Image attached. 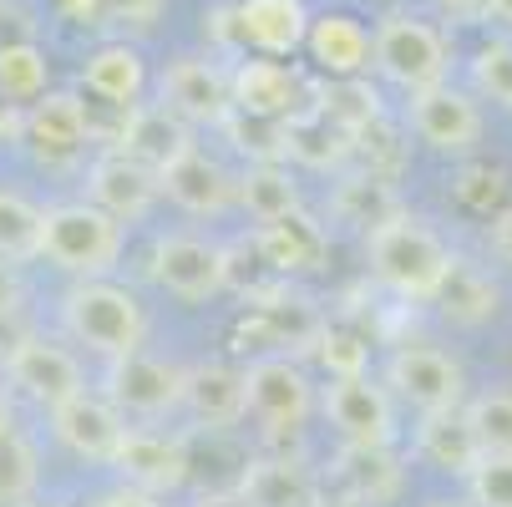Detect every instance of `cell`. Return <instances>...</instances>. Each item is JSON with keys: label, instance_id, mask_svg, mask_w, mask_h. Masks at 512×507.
Listing matches in <instances>:
<instances>
[{"label": "cell", "instance_id": "1", "mask_svg": "<svg viewBox=\"0 0 512 507\" xmlns=\"http://www.w3.org/2000/svg\"><path fill=\"white\" fill-rule=\"evenodd\" d=\"M365 259H371L376 284L391 289L396 300H436L457 269V254L416 213H396V219L376 224L365 234Z\"/></svg>", "mask_w": 512, "mask_h": 507}, {"label": "cell", "instance_id": "2", "mask_svg": "<svg viewBox=\"0 0 512 507\" xmlns=\"http://www.w3.org/2000/svg\"><path fill=\"white\" fill-rule=\"evenodd\" d=\"M61 325L66 335L117 360V355H132L142 350V340H148V315H142V300L132 295V289L112 284V279H77L61 295Z\"/></svg>", "mask_w": 512, "mask_h": 507}, {"label": "cell", "instance_id": "3", "mask_svg": "<svg viewBox=\"0 0 512 507\" xmlns=\"http://www.w3.org/2000/svg\"><path fill=\"white\" fill-rule=\"evenodd\" d=\"M41 259L71 279H107V269L122 259V224L87 198L56 203V208H46Z\"/></svg>", "mask_w": 512, "mask_h": 507}, {"label": "cell", "instance_id": "4", "mask_svg": "<svg viewBox=\"0 0 512 507\" xmlns=\"http://www.w3.org/2000/svg\"><path fill=\"white\" fill-rule=\"evenodd\" d=\"M371 36H376V71L391 87H401L406 97L431 92V87L447 82L452 46L431 21H416V16L396 11V16H381Z\"/></svg>", "mask_w": 512, "mask_h": 507}, {"label": "cell", "instance_id": "5", "mask_svg": "<svg viewBox=\"0 0 512 507\" xmlns=\"http://www.w3.org/2000/svg\"><path fill=\"white\" fill-rule=\"evenodd\" d=\"M386 391L396 401H406L411 411H421V416L462 411L467 406L462 366L447 350H436V345H401V350H391V360H386Z\"/></svg>", "mask_w": 512, "mask_h": 507}, {"label": "cell", "instance_id": "6", "mask_svg": "<svg viewBox=\"0 0 512 507\" xmlns=\"http://www.w3.org/2000/svg\"><path fill=\"white\" fill-rule=\"evenodd\" d=\"M183 391H188V366L148 355V350L117 355L107 366V401L122 416H137V421H158V416L178 411Z\"/></svg>", "mask_w": 512, "mask_h": 507}, {"label": "cell", "instance_id": "7", "mask_svg": "<svg viewBox=\"0 0 512 507\" xmlns=\"http://www.w3.org/2000/svg\"><path fill=\"white\" fill-rule=\"evenodd\" d=\"M158 102L188 127H224L234 117V71L213 56H178L158 77Z\"/></svg>", "mask_w": 512, "mask_h": 507}, {"label": "cell", "instance_id": "8", "mask_svg": "<svg viewBox=\"0 0 512 507\" xmlns=\"http://www.w3.org/2000/svg\"><path fill=\"white\" fill-rule=\"evenodd\" d=\"M320 411L345 447H396V396L371 376H330Z\"/></svg>", "mask_w": 512, "mask_h": 507}, {"label": "cell", "instance_id": "9", "mask_svg": "<svg viewBox=\"0 0 512 507\" xmlns=\"http://www.w3.org/2000/svg\"><path fill=\"white\" fill-rule=\"evenodd\" d=\"M153 279L183 305H203L229 284V249L203 234H163L153 244Z\"/></svg>", "mask_w": 512, "mask_h": 507}, {"label": "cell", "instance_id": "10", "mask_svg": "<svg viewBox=\"0 0 512 507\" xmlns=\"http://www.w3.org/2000/svg\"><path fill=\"white\" fill-rule=\"evenodd\" d=\"M249 386V416L269 431H300L315 416V381L300 360L289 355H259L244 366Z\"/></svg>", "mask_w": 512, "mask_h": 507}, {"label": "cell", "instance_id": "11", "mask_svg": "<svg viewBox=\"0 0 512 507\" xmlns=\"http://www.w3.org/2000/svg\"><path fill=\"white\" fill-rule=\"evenodd\" d=\"M406 122L421 137V148L442 153V158H467L482 142V107L467 92H457L452 82L416 92L411 107H406Z\"/></svg>", "mask_w": 512, "mask_h": 507}, {"label": "cell", "instance_id": "12", "mask_svg": "<svg viewBox=\"0 0 512 507\" xmlns=\"http://www.w3.org/2000/svg\"><path fill=\"white\" fill-rule=\"evenodd\" d=\"M51 416V437L71 452V457H82V462H117L122 442H127V416L107 401V396H71L66 406L46 411Z\"/></svg>", "mask_w": 512, "mask_h": 507}, {"label": "cell", "instance_id": "13", "mask_svg": "<svg viewBox=\"0 0 512 507\" xmlns=\"http://www.w3.org/2000/svg\"><path fill=\"white\" fill-rule=\"evenodd\" d=\"M310 92L300 82V71L274 56H249L234 66V112L264 117V122H295L310 107Z\"/></svg>", "mask_w": 512, "mask_h": 507}, {"label": "cell", "instance_id": "14", "mask_svg": "<svg viewBox=\"0 0 512 507\" xmlns=\"http://www.w3.org/2000/svg\"><path fill=\"white\" fill-rule=\"evenodd\" d=\"M6 376H11V386H16L26 401H36L41 411H56V406H66L71 396L87 391L77 355H71L66 345L41 340V335L6 360Z\"/></svg>", "mask_w": 512, "mask_h": 507}, {"label": "cell", "instance_id": "15", "mask_svg": "<svg viewBox=\"0 0 512 507\" xmlns=\"http://www.w3.org/2000/svg\"><path fill=\"white\" fill-rule=\"evenodd\" d=\"M92 137V117H87V102L71 97V92H46L36 107H26V132L21 142L31 148L36 163L46 168H61L71 163Z\"/></svg>", "mask_w": 512, "mask_h": 507}, {"label": "cell", "instance_id": "16", "mask_svg": "<svg viewBox=\"0 0 512 507\" xmlns=\"http://www.w3.org/2000/svg\"><path fill=\"white\" fill-rule=\"evenodd\" d=\"M158 198H163V178L153 168H142L137 158L117 153V148H107L87 173V203L112 213L117 224H137Z\"/></svg>", "mask_w": 512, "mask_h": 507}, {"label": "cell", "instance_id": "17", "mask_svg": "<svg viewBox=\"0 0 512 507\" xmlns=\"http://www.w3.org/2000/svg\"><path fill=\"white\" fill-rule=\"evenodd\" d=\"M158 178H163V198H173L183 213H198V219H218L224 208L239 203V178L218 158H208L198 142L188 153H178Z\"/></svg>", "mask_w": 512, "mask_h": 507}, {"label": "cell", "instance_id": "18", "mask_svg": "<svg viewBox=\"0 0 512 507\" xmlns=\"http://www.w3.org/2000/svg\"><path fill=\"white\" fill-rule=\"evenodd\" d=\"M234 36L254 51V56H295L310 36V11H305V0H239L234 6Z\"/></svg>", "mask_w": 512, "mask_h": 507}, {"label": "cell", "instance_id": "19", "mask_svg": "<svg viewBox=\"0 0 512 507\" xmlns=\"http://www.w3.org/2000/svg\"><path fill=\"white\" fill-rule=\"evenodd\" d=\"M122 472L127 487H142V492H178L188 482V447L168 431H148V426H132L127 442L112 462Z\"/></svg>", "mask_w": 512, "mask_h": 507}, {"label": "cell", "instance_id": "20", "mask_svg": "<svg viewBox=\"0 0 512 507\" xmlns=\"http://www.w3.org/2000/svg\"><path fill=\"white\" fill-rule=\"evenodd\" d=\"M183 411L208 426V431H229L249 416V386H244V366L229 360H198L188 366V391H183Z\"/></svg>", "mask_w": 512, "mask_h": 507}, {"label": "cell", "instance_id": "21", "mask_svg": "<svg viewBox=\"0 0 512 507\" xmlns=\"http://www.w3.org/2000/svg\"><path fill=\"white\" fill-rule=\"evenodd\" d=\"M112 148L127 153V158H137L142 168L163 173L178 153L193 148V137H188V122L173 117L163 102H137V107L122 112V127H117V142H112Z\"/></svg>", "mask_w": 512, "mask_h": 507}, {"label": "cell", "instance_id": "22", "mask_svg": "<svg viewBox=\"0 0 512 507\" xmlns=\"http://www.w3.org/2000/svg\"><path fill=\"white\" fill-rule=\"evenodd\" d=\"M305 51L315 56L320 71H330V82H350V77H365L376 66V36L365 31V21L345 16V11H325L310 21V36H305Z\"/></svg>", "mask_w": 512, "mask_h": 507}, {"label": "cell", "instance_id": "23", "mask_svg": "<svg viewBox=\"0 0 512 507\" xmlns=\"http://www.w3.org/2000/svg\"><path fill=\"white\" fill-rule=\"evenodd\" d=\"M239 507H325V487L295 457H259L239 477Z\"/></svg>", "mask_w": 512, "mask_h": 507}, {"label": "cell", "instance_id": "24", "mask_svg": "<svg viewBox=\"0 0 512 507\" xmlns=\"http://www.w3.org/2000/svg\"><path fill=\"white\" fill-rule=\"evenodd\" d=\"M82 87H87L102 107L127 112V107L142 102V92H148V61H142V51L127 46V41H107V46H97V51L87 56Z\"/></svg>", "mask_w": 512, "mask_h": 507}, {"label": "cell", "instance_id": "25", "mask_svg": "<svg viewBox=\"0 0 512 507\" xmlns=\"http://www.w3.org/2000/svg\"><path fill=\"white\" fill-rule=\"evenodd\" d=\"M335 482L345 487V502L381 507L401 492V467H396L391 447H345L335 462Z\"/></svg>", "mask_w": 512, "mask_h": 507}, {"label": "cell", "instance_id": "26", "mask_svg": "<svg viewBox=\"0 0 512 507\" xmlns=\"http://www.w3.org/2000/svg\"><path fill=\"white\" fill-rule=\"evenodd\" d=\"M416 457L431 462L436 472L467 477L482 452H477V437L462 411H436V416H421V426H416Z\"/></svg>", "mask_w": 512, "mask_h": 507}, {"label": "cell", "instance_id": "27", "mask_svg": "<svg viewBox=\"0 0 512 507\" xmlns=\"http://www.w3.org/2000/svg\"><path fill=\"white\" fill-rule=\"evenodd\" d=\"M51 66L46 51L36 41H6L0 46V97L16 102V107H36L51 87Z\"/></svg>", "mask_w": 512, "mask_h": 507}, {"label": "cell", "instance_id": "28", "mask_svg": "<svg viewBox=\"0 0 512 507\" xmlns=\"http://www.w3.org/2000/svg\"><path fill=\"white\" fill-rule=\"evenodd\" d=\"M239 203L254 213L259 224H279V219H289V213H300L295 178H289L279 163H254L239 178Z\"/></svg>", "mask_w": 512, "mask_h": 507}, {"label": "cell", "instance_id": "29", "mask_svg": "<svg viewBox=\"0 0 512 507\" xmlns=\"http://www.w3.org/2000/svg\"><path fill=\"white\" fill-rule=\"evenodd\" d=\"M462 416L472 426L482 457H512V386H487L467 396Z\"/></svg>", "mask_w": 512, "mask_h": 507}, {"label": "cell", "instance_id": "30", "mask_svg": "<svg viewBox=\"0 0 512 507\" xmlns=\"http://www.w3.org/2000/svg\"><path fill=\"white\" fill-rule=\"evenodd\" d=\"M36 482H41V457H36L26 431L16 421H6L0 426V507L31 502Z\"/></svg>", "mask_w": 512, "mask_h": 507}, {"label": "cell", "instance_id": "31", "mask_svg": "<svg viewBox=\"0 0 512 507\" xmlns=\"http://www.w3.org/2000/svg\"><path fill=\"white\" fill-rule=\"evenodd\" d=\"M41 229H46V208L26 203L21 193H0V259H36L41 254Z\"/></svg>", "mask_w": 512, "mask_h": 507}, {"label": "cell", "instance_id": "32", "mask_svg": "<svg viewBox=\"0 0 512 507\" xmlns=\"http://www.w3.org/2000/svg\"><path fill=\"white\" fill-rule=\"evenodd\" d=\"M436 300H442V310H447L452 320L477 325V320L497 315V284H492V279H482L472 264H462V259H457V269H452L447 289H442Z\"/></svg>", "mask_w": 512, "mask_h": 507}, {"label": "cell", "instance_id": "33", "mask_svg": "<svg viewBox=\"0 0 512 507\" xmlns=\"http://www.w3.org/2000/svg\"><path fill=\"white\" fill-rule=\"evenodd\" d=\"M264 249L279 269H310L320 259V229L305 213H289L279 224H264Z\"/></svg>", "mask_w": 512, "mask_h": 507}, {"label": "cell", "instance_id": "34", "mask_svg": "<svg viewBox=\"0 0 512 507\" xmlns=\"http://www.w3.org/2000/svg\"><path fill=\"white\" fill-rule=\"evenodd\" d=\"M168 0H66V16H87V26H153Z\"/></svg>", "mask_w": 512, "mask_h": 507}, {"label": "cell", "instance_id": "35", "mask_svg": "<svg viewBox=\"0 0 512 507\" xmlns=\"http://www.w3.org/2000/svg\"><path fill=\"white\" fill-rule=\"evenodd\" d=\"M472 87H477V97L512 112V41H487L472 56Z\"/></svg>", "mask_w": 512, "mask_h": 507}, {"label": "cell", "instance_id": "36", "mask_svg": "<svg viewBox=\"0 0 512 507\" xmlns=\"http://www.w3.org/2000/svg\"><path fill=\"white\" fill-rule=\"evenodd\" d=\"M472 507H512V457H477L467 472Z\"/></svg>", "mask_w": 512, "mask_h": 507}, {"label": "cell", "instance_id": "37", "mask_svg": "<svg viewBox=\"0 0 512 507\" xmlns=\"http://www.w3.org/2000/svg\"><path fill=\"white\" fill-rule=\"evenodd\" d=\"M320 355H325L330 376H365V340L350 335V330H325Z\"/></svg>", "mask_w": 512, "mask_h": 507}, {"label": "cell", "instance_id": "38", "mask_svg": "<svg viewBox=\"0 0 512 507\" xmlns=\"http://www.w3.org/2000/svg\"><path fill=\"white\" fill-rule=\"evenodd\" d=\"M36 340V325H31V315L21 310V305H11V310H0V366L21 350V345H31Z\"/></svg>", "mask_w": 512, "mask_h": 507}, {"label": "cell", "instance_id": "39", "mask_svg": "<svg viewBox=\"0 0 512 507\" xmlns=\"http://www.w3.org/2000/svg\"><path fill=\"white\" fill-rule=\"evenodd\" d=\"M436 11L457 26H482V21H492V0H436Z\"/></svg>", "mask_w": 512, "mask_h": 507}, {"label": "cell", "instance_id": "40", "mask_svg": "<svg viewBox=\"0 0 512 507\" xmlns=\"http://www.w3.org/2000/svg\"><path fill=\"white\" fill-rule=\"evenodd\" d=\"M97 507H163V502H158L153 492H142V487H127V482H122V487L102 492V497H97Z\"/></svg>", "mask_w": 512, "mask_h": 507}, {"label": "cell", "instance_id": "41", "mask_svg": "<svg viewBox=\"0 0 512 507\" xmlns=\"http://www.w3.org/2000/svg\"><path fill=\"white\" fill-rule=\"evenodd\" d=\"M11 305H21V274L11 259H0V310H11Z\"/></svg>", "mask_w": 512, "mask_h": 507}, {"label": "cell", "instance_id": "42", "mask_svg": "<svg viewBox=\"0 0 512 507\" xmlns=\"http://www.w3.org/2000/svg\"><path fill=\"white\" fill-rule=\"evenodd\" d=\"M21 132H26V107L0 97V137H21Z\"/></svg>", "mask_w": 512, "mask_h": 507}, {"label": "cell", "instance_id": "43", "mask_svg": "<svg viewBox=\"0 0 512 507\" xmlns=\"http://www.w3.org/2000/svg\"><path fill=\"white\" fill-rule=\"evenodd\" d=\"M492 249L512 264V213H502V219L492 224Z\"/></svg>", "mask_w": 512, "mask_h": 507}, {"label": "cell", "instance_id": "44", "mask_svg": "<svg viewBox=\"0 0 512 507\" xmlns=\"http://www.w3.org/2000/svg\"><path fill=\"white\" fill-rule=\"evenodd\" d=\"M492 21H502L512 31V0H492Z\"/></svg>", "mask_w": 512, "mask_h": 507}, {"label": "cell", "instance_id": "45", "mask_svg": "<svg viewBox=\"0 0 512 507\" xmlns=\"http://www.w3.org/2000/svg\"><path fill=\"white\" fill-rule=\"evenodd\" d=\"M421 507H472V497H431V502H421Z\"/></svg>", "mask_w": 512, "mask_h": 507}, {"label": "cell", "instance_id": "46", "mask_svg": "<svg viewBox=\"0 0 512 507\" xmlns=\"http://www.w3.org/2000/svg\"><path fill=\"white\" fill-rule=\"evenodd\" d=\"M6 421H11V391L0 386V426H6Z\"/></svg>", "mask_w": 512, "mask_h": 507}, {"label": "cell", "instance_id": "47", "mask_svg": "<svg viewBox=\"0 0 512 507\" xmlns=\"http://www.w3.org/2000/svg\"><path fill=\"white\" fill-rule=\"evenodd\" d=\"M325 507H360V502H345V497H335V502H330V497H325Z\"/></svg>", "mask_w": 512, "mask_h": 507}, {"label": "cell", "instance_id": "48", "mask_svg": "<svg viewBox=\"0 0 512 507\" xmlns=\"http://www.w3.org/2000/svg\"><path fill=\"white\" fill-rule=\"evenodd\" d=\"M61 6H66V0H61Z\"/></svg>", "mask_w": 512, "mask_h": 507}]
</instances>
